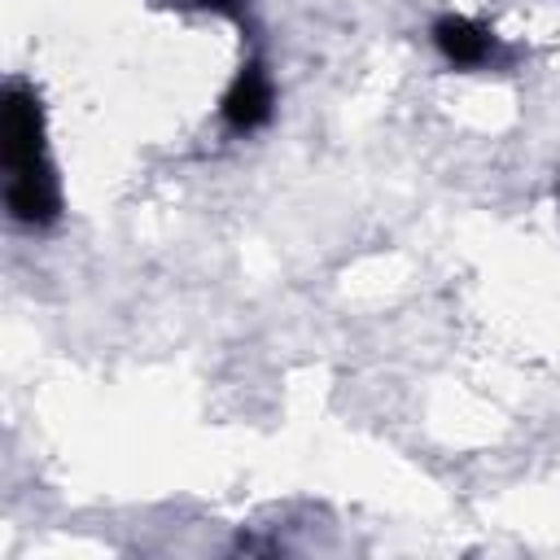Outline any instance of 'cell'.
Wrapping results in <instances>:
<instances>
[{
	"mask_svg": "<svg viewBox=\"0 0 560 560\" xmlns=\"http://www.w3.org/2000/svg\"><path fill=\"white\" fill-rule=\"evenodd\" d=\"M188 4L210 9V13H241V9H245V0H188Z\"/></svg>",
	"mask_w": 560,
	"mask_h": 560,
	"instance_id": "4",
	"label": "cell"
},
{
	"mask_svg": "<svg viewBox=\"0 0 560 560\" xmlns=\"http://www.w3.org/2000/svg\"><path fill=\"white\" fill-rule=\"evenodd\" d=\"M433 44H438V52H442L451 66H481V61L494 52L490 31L477 26V22H468V18H459V13L438 18V26H433Z\"/></svg>",
	"mask_w": 560,
	"mask_h": 560,
	"instance_id": "3",
	"label": "cell"
},
{
	"mask_svg": "<svg viewBox=\"0 0 560 560\" xmlns=\"http://www.w3.org/2000/svg\"><path fill=\"white\" fill-rule=\"evenodd\" d=\"M267 118H271V79L258 61H249V66H241L236 83L223 96V122L232 131H254Z\"/></svg>",
	"mask_w": 560,
	"mask_h": 560,
	"instance_id": "2",
	"label": "cell"
},
{
	"mask_svg": "<svg viewBox=\"0 0 560 560\" xmlns=\"http://www.w3.org/2000/svg\"><path fill=\"white\" fill-rule=\"evenodd\" d=\"M4 171H9V214L18 223H52L61 210V192H57V175L44 158V109L35 101L31 88L9 83L4 88Z\"/></svg>",
	"mask_w": 560,
	"mask_h": 560,
	"instance_id": "1",
	"label": "cell"
}]
</instances>
